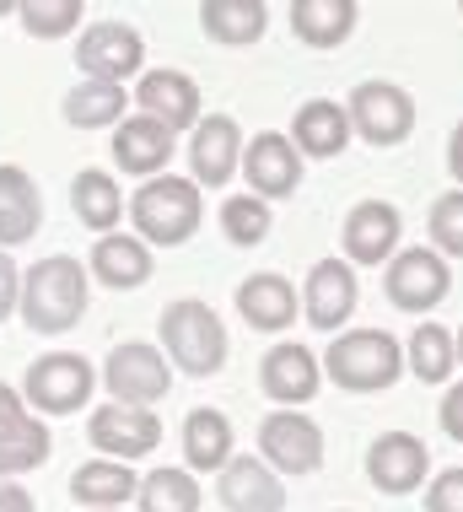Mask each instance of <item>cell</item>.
Listing matches in <instances>:
<instances>
[{"label":"cell","mask_w":463,"mask_h":512,"mask_svg":"<svg viewBox=\"0 0 463 512\" xmlns=\"http://www.w3.org/2000/svg\"><path fill=\"white\" fill-rule=\"evenodd\" d=\"M87 302H92V275L76 254H49L22 270L17 313L33 335H65V329H76L87 318Z\"/></svg>","instance_id":"1"},{"label":"cell","mask_w":463,"mask_h":512,"mask_svg":"<svg viewBox=\"0 0 463 512\" xmlns=\"http://www.w3.org/2000/svg\"><path fill=\"white\" fill-rule=\"evenodd\" d=\"M162 345L157 351L167 356V367H178L184 378H216L232 356V340H227V324L221 313L210 308L205 297H178L162 308Z\"/></svg>","instance_id":"2"},{"label":"cell","mask_w":463,"mask_h":512,"mask_svg":"<svg viewBox=\"0 0 463 512\" xmlns=\"http://www.w3.org/2000/svg\"><path fill=\"white\" fill-rule=\"evenodd\" d=\"M124 216L135 221V238L146 248H178L200 232L205 221V200L189 178L178 173H162V178H146L135 184V200H124Z\"/></svg>","instance_id":"3"},{"label":"cell","mask_w":463,"mask_h":512,"mask_svg":"<svg viewBox=\"0 0 463 512\" xmlns=\"http://www.w3.org/2000/svg\"><path fill=\"white\" fill-rule=\"evenodd\" d=\"M318 367L345 394H383V389H394L404 372V345L388 329H350V335H334Z\"/></svg>","instance_id":"4"},{"label":"cell","mask_w":463,"mask_h":512,"mask_svg":"<svg viewBox=\"0 0 463 512\" xmlns=\"http://www.w3.org/2000/svg\"><path fill=\"white\" fill-rule=\"evenodd\" d=\"M92 389H97V367L87 362L81 351H44L22 378V405L27 415L38 421H54V415H76L92 405Z\"/></svg>","instance_id":"5"},{"label":"cell","mask_w":463,"mask_h":512,"mask_svg":"<svg viewBox=\"0 0 463 512\" xmlns=\"http://www.w3.org/2000/svg\"><path fill=\"white\" fill-rule=\"evenodd\" d=\"M97 383L108 389L114 405H135V410H151L157 399H167L173 389V367H167V356L157 345L146 340H124L108 351V362L97 367Z\"/></svg>","instance_id":"6"},{"label":"cell","mask_w":463,"mask_h":512,"mask_svg":"<svg viewBox=\"0 0 463 512\" xmlns=\"http://www.w3.org/2000/svg\"><path fill=\"white\" fill-rule=\"evenodd\" d=\"M350 135H361L367 146H404L415 130V98L394 81H361L350 92Z\"/></svg>","instance_id":"7"},{"label":"cell","mask_w":463,"mask_h":512,"mask_svg":"<svg viewBox=\"0 0 463 512\" xmlns=\"http://www.w3.org/2000/svg\"><path fill=\"white\" fill-rule=\"evenodd\" d=\"M259 459L275 475H318L324 469V426L302 410H270L259 421Z\"/></svg>","instance_id":"8"},{"label":"cell","mask_w":463,"mask_h":512,"mask_svg":"<svg viewBox=\"0 0 463 512\" xmlns=\"http://www.w3.org/2000/svg\"><path fill=\"white\" fill-rule=\"evenodd\" d=\"M87 442L97 448V459L130 464V459H146V453L162 448V421L151 410L108 399V405H92V415H87Z\"/></svg>","instance_id":"9"},{"label":"cell","mask_w":463,"mask_h":512,"mask_svg":"<svg viewBox=\"0 0 463 512\" xmlns=\"http://www.w3.org/2000/svg\"><path fill=\"white\" fill-rule=\"evenodd\" d=\"M76 65H81V81H114V87H124L146 65V38L130 22H92L76 38Z\"/></svg>","instance_id":"10"},{"label":"cell","mask_w":463,"mask_h":512,"mask_svg":"<svg viewBox=\"0 0 463 512\" xmlns=\"http://www.w3.org/2000/svg\"><path fill=\"white\" fill-rule=\"evenodd\" d=\"M383 292L404 313H431L453 292V270H447V259L437 248H399L383 270Z\"/></svg>","instance_id":"11"},{"label":"cell","mask_w":463,"mask_h":512,"mask_svg":"<svg viewBox=\"0 0 463 512\" xmlns=\"http://www.w3.org/2000/svg\"><path fill=\"white\" fill-rule=\"evenodd\" d=\"M302 168L307 162L297 157V146H291L280 130H259L254 141H243V162H237V173L248 178V195L264 200V205L297 195Z\"/></svg>","instance_id":"12"},{"label":"cell","mask_w":463,"mask_h":512,"mask_svg":"<svg viewBox=\"0 0 463 512\" xmlns=\"http://www.w3.org/2000/svg\"><path fill=\"white\" fill-rule=\"evenodd\" d=\"M367 480L383 496H415L431 480V448L415 432H383L367 448Z\"/></svg>","instance_id":"13"},{"label":"cell","mask_w":463,"mask_h":512,"mask_svg":"<svg viewBox=\"0 0 463 512\" xmlns=\"http://www.w3.org/2000/svg\"><path fill=\"white\" fill-rule=\"evenodd\" d=\"M259 389H264V399H275L280 410H302V405H313L318 389H324V367H318V356L307 351L302 340H280L259 362Z\"/></svg>","instance_id":"14"},{"label":"cell","mask_w":463,"mask_h":512,"mask_svg":"<svg viewBox=\"0 0 463 512\" xmlns=\"http://www.w3.org/2000/svg\"><path fill=\"white\" fill-rule=\"evenodd\" d=\"M297 302H302V318L318 335H334V329L350 324V313H356V302H361L356 270H350L345 259H318V265L307 270V286L297 292Z\"/></svg>","instance_id":"15"},{"label":"cell","mask_w":463,"mask_h":512,"mask_svg":"<svg viewBox=\"0 0 463 512\" xmlns=\"http://www.w3.org/2000/svg\"><path fill=\"white\" fill-rule=\"evenodd\" d=\"M237 162H243V124L232 114H210L189 130V184L194 189L232 184Z\"/></svg>","instance_id":"16"},{"label":"cell","mask_w":463,"mask_h":512,"mask_svg":"<svg viewBox=\"0 0 463 512\" xmlns=\"http://www.w3.org/2000/svg\"><path fill=\"white\" fill-rule=\"evenodd\" d=\"M205 98H200V87H194V76L184 71H140L135 81V114H146V119H157L162 130H194L205 114Z\"/></svg>","instance_id":"17"},{"label":"cell","mask_w":463,"mask_h":512,"mask_svg":"<svg viewBox=\"0 0 463 512\" xmlns=\"http://www.w3.org/2000/svg\"><path fill=\"white\" fill-rule=\"evenodd\" d=\"M399 232H404V216L394 211L388 200H361L350 205L345 216V265H388L399 254Z\"/></svg>","instance_id":"18"},{"label":"cell","mask_w":463,"mask_h":512,"mask_svg":"<svg viewBox=\"0 0 463 512\" xmlns=\"http://www.w3.org/2000/svg\"><path fill=\"white\" fill-rule=\"evenodd\" d=\"M173 146H178V135L162 130V124L146 119V114H124V119L114 124V162H119V173L140 178V184L167 173Z\"/></svg>","instance_id":"19"},{"label":"cell","mask_w":463,"mask_h":512,"mask_svg":"<svg viewBox=\"0 0 463 512\" xmlns=\"http://www.w3.org/2000/svg\"><path fill=\"white\" fill-rule=\"evenodd\" d=\"M237 313H243L248 329L259 335H286L291 324L302 318V302H297V286L275 270H254L243 286H237Z\"/></svg>","instance_id":"20"},{"label":"cell","mask_w":463,"mask_h":512,"mask_svg":"<svg viewBox=\"0 0 463 512\" xmlns=\"http://www.w3.org/2000/svg\"><path fill=\"white\" fill-rule=\"evenodd\" d=\"M44 227V195H38V178L17 168V162H0V248H22L38 238Z\"/></svg>","instance_id":"21"},{"label":"cell","mask_w":463,"mask_h":512,"mask_svg":"<svg viewBox=\"0 0 463 512\" xmlns=\"http://www.w3.org/2000/svg\"><path fill=\"white\" fill-rule=\"evenodd\" d=\"M216 496L227 512H286V486L264 459H227V469L216 475Z\"/></svg>","instance_id":"22"},{"label":"cell","mask_w":463,"mask_h":512,"mask_svg":"<svg viewBox=\"0 0 463 512\" xmlns=\"http://www.w3.org/2000/svg\"><path fill=\"white\" fill-rule=\"evenodd\" d=\"M151 270H157V254H151L135 232H108V238L92 243L87 275L97 286H108V292H135V286L151 281Z\"/></svg>","instance_id":"23"},{"label":"cell","mask_w":463,"mask_h":512,"mask_svg":"<svg viewBox=\"0 0 463 512\" xmlns=\"http://www.w3.org/2000/svg\"><path fill=\"white\" fill-rule=\"evenodd\" d=\"M291 146H297L302 162H329L340 157V151L350 146V119H345V103L334 98H307L297 108V119H291Z\"/></svg>","instance_id":"24"},{"label":"cell","mask_w":463,"mask_h":512,"mask_svg":"<svg viewBox=\"0 0 463 512\" xmlns=\"http://www.w3.org/2000/svg\"><path fill=\"white\" fill-rule=\"evenodd\" d=\"M286 17H291V33L307 49H340L356 33L361 11H356V0H291Z\"/></svg>","instance_id":"25"},{"label":"cell","mask_w":463,"mask_h":512,"mask_svg":"<svg viewBox=\"0 0 463 512\" xmlns=\"http://www.w3.org/2000/svg\"><path fill=\"white\" fill-rule=\"evenodd\" d=\"M70 205H76V221L87 232H97V238L119 232V221H124V189L103 168H87V173L70 178Z\"/></svg>","instance_id":"26"},{"label":"cell","mask_w":463,"mask_h":512,"mask_svg":"<svg viewBox=\"0 0 463 512\" xmlns=\"http://www.w3.org/2000/svg\"><path fill=\"white\" fill-rule=\"evenodd\" d=\"M200 27L216 38V44L248 49V44H259L264 27H270V6H264V0H205Z\"/></svg>","instance_id":"27"},{"label":"cell","mask_w":463,"mask_h":512,"mask_svg":"<svg viewBox=\"0 0 463 512\" xmlns=\"http://www.w3.org/2000/svg\"><path fill=\"white\" fill-rule=\"evenodd\" d=\"M140 491L135 469L130 464H114V459H87L70 475V496H76L87 512H103V507H124L130 496Z\"/></svg>","instance_id":"28"},{"label":"cell","mask_w":463,"mask_h":512,"mask_svg":"<svg viewBox=\"0 0 463 512\" xmlns=\"http://www.w3.org/2000/svg\"><path fill=\"white\" fill-rule=\"evenodd\" d=\"M184 459H189V475L194 469H227V459H232V421L221 410H210V405H200V410H189V421H184Z\"/></svg>","instance_id":"29"},{"label":"cell","mask_w":463,"mask_h":512,"mask_svg":"<svg viewBox=\"0 0 463 512\" xmlns=\"http://www.w3.org/2000/svg\"><path fill=\"white\" fill-rule=\"evenodd\" d=\"M124 114H130V92L114 81H76L65 92V119L76 130H114Z\"/></svg>","instance_id":"30"},{"label":"cell","mask_w":463,"mask_h":512,"mask_svg":"<svg viewBox=\"0 0 463 512\" xmlns=\"http://www.w3.org/2000/svg\"><path fill=\"white\" fill-rule=\"evenodd\" d=\"M404 367L415 372L420 383H453V367H458V351H453V329L442 324H415L410 329V345H404Z\"/></svg>","instance_id":"31"},{"label":"cell","mask_w":463,"mask_h":512,"mask_svg":"<svg viewBox=\"0 0 463 512\" xmlns=\"http://www.w3.org/2000/svg\"><path fill=\"white\" fill-rule=\"evenodd\" d=\"M49 448H54L49 421H38V415H22V421L11 426L6 437H0V480L33 475L38 464H49Z\"/></svg>","instance_id":"32"},{"label":"cell","mask_w":463,"mask_h":512,"mask_svg":"<svg viewBox=\"0 0 463 512\" xmlns=\"http://www.w3.org/2000/svg\"><path fill=\"white\" fill-rule=\"evenodd\" d=\"M140 512H200V480L178 464H157L135 491Z\"/></svg>","instance_id":"33"},{"label":"cell","mask_w":463,"mask_h":512,"mask_svg":"<svg viewBox=\"0 0 463 512\" xmlns=\"http://www.w3.org/2000/svg\"><path fill=\"white\" fill-rule=\"evenodd\" d=\"M270 227H275V211L264 200L254 195H232V200H221V232L237 243V248H254L270 238Z\"/></svg>","instance_id":"34"},{"label":"cell","mask_w":463,"mask_h":512,"mask_svg":"<svg viewBox=\"0 0 463 512\" xmlns=\"http://www.w3.org/2000/svg\"><path fill=\"white\" fill-rule=\"evenodd\" d=\"M17 17L33 38H65V33H81L87 6H81V0H22Z\"/></svg>","instance_id":"35"},{"label":"cell","mask_w":463,"mask_h":512,"mask_svg":"<svg viewBox=\"0 0 463 512\" xmlns=\"http://www.w3.org/2000/svg\"><path fill=\"white\" fill-rule=\"evenodd\" d=\"M431 248H437L442 259H463V189H447V195L431 200Z\"/></svg>","instance_id":"36"},{"label":"cell","mask_w":463,"mask_h":512,"mask_svg":"<svg viewBox=\"0 0 463 512\" xmlns=\"http://www.w3.org/2000/svg\"><path fill=\"white\" fill-rule=\"evenodd\" d=\"M426 512H463V464L426 480Z\"/></svg>","instance_id":"37"},{"label":"cell","mask_w":463,"mask_h":512,"mask_svg":"<svg viewBox=\"0 0 463 512\" xmlns=\"http://www.w3.org/2000/svg\"><path fill=\"white\" fill-rule=\"evenodd\" d=\"M17 297H22V270H17V259L0 248V324L17 313Z\"/></svg>","instance_id":"38"},{"label":"cell","mask_w":463,"mask_h":512,"mask_svg":"<svg viewBox=\"0 0 463 512\" xmlns=\"http://www.w3.org/2000/svg\"><path fill=\"white\" fill-rule=\"evenodd\" d=\"M442 432L453 442H463V378L447 383V394H442Z\"/></svg>","instance_id":"39"},{"label":"cell","mask_w":463,"mask_h":512,"mask_svg":"<svg viewBox=\"0 0 463 512\" xmlns=\"http://www.w3.org/2000/svg\"><path fill=\"white\" fill-rule=\"evenodd\" d=\"M0 512H38L33 491H27L22 480H0Z\"/></svg>","instance_id":"40"},{"label":"cell","mask_w":463,"mask_h":512,"mask_svg":"<svg viewBox=\"0 0 463 512\" xmlns=\"http://www.w3.org/2000/svg\"><path fill=\"white\" fill-rule=\"evenodd\" d=\"M22 415H27V405H22V394L11 389V383H0V437H6L11 426L22 421Z\"/></svg>","instance_id":"41"},{"label":"cell","mask_w":463,"mask_h":512,"mask_svg":"<svg viewBox=\"0 0 463 512\" xmlns=\"http://www.w3.org/2000/svg\"><path fill=\"white\" fill-rule=\"evenodd\" d=\"M447 173H453L458 189H463V119L453 124V135H447Z\"/></svg>","instance_id":"42"},{"label":"cell","mask_w":463,"mask_h":512,"mask_svg":"<svg viewBox=\"0 0 463 512\" xmlns=\"http://www.w3.org/2000/svg\"><path fill=\"white\" fill-rule=\"evenodd\" d=\"M453 351H458V367H463V329H453Z\"/></svg>","instance_id":"43"},{"label":"cell","mask_w":463,"mask_h":512,"mask_svg":"<svg viewBox=\"0 0 463 512\" xmlns=\"http://www.w3.org/2000/svg\"><path fill=\"white\" fill-rule=\"evenodd\" d=\"M103 512H124V507H103Z\"/></svg>","instance_id":"44"}]
</instances>
